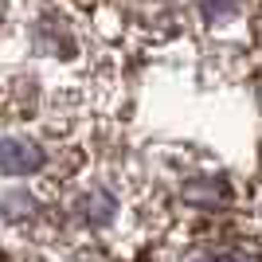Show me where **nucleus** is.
Instances as JSON below:
<instances>
[{
    "label": "nucleus",
    "instance_id": "f257e3e1",
    "mask_svg": "<svg viewBox=\"0 0 262 262\" xmlns=\"http://www.w3.org/2000/svg\"><path fill=\"white\" fill-rule=\"evenodd\" d=\"M43 164V149L32 137H4L0 141V168L4 172H32Z\"/></svg>",
    "mask_w": 262,
    "mask_h": 262
},
{
    "label": "nucleus",
    "instance_id": "f03ea898",
    "mask_svg": "<svg viewBox=\"0 0 262 262\" xmlns=\"http://www.w3.org/2000/svg\"><path fill=\"white\" fill-rule=\"evenodd\" d=\"M211 262H258V258H251V254H219Z\"/></svg>",
    "mask_w": 262,
    "mask_h": 262
}]
</instances>
